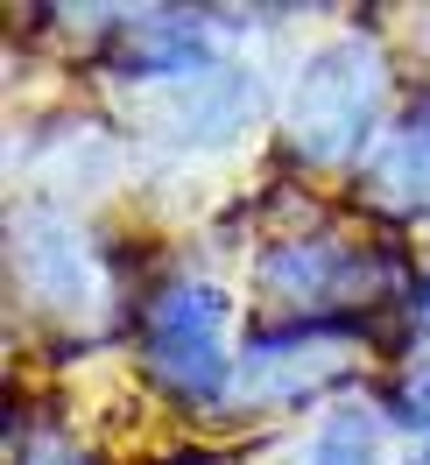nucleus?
<instances>
[{
    "mask_svg": "<svg viewBox=\"0 0 430 465\" xmlns=\"http://www.w3.org/2000/svg\"><path fill=\"white\" fill-rule=\"evenodd\" d=\"M142 374L176 409H219L233 388L226 296L212 282H163L142 303Z\"/></svg>",
    "mask_w": 430,
    "mask_h": 465,
    "instance_id": "f257e3e1",
    "label": "nucleus"
},
{
    "mask_svg": "<svg viewBox=\"0 0 430 465\" xmlns=\"http://www.w3.org/2000/svg\"><path fill=\"white\" fill-rule=\"evenodd\" d=\"M381 50L360 43V35H339L325 43L304 78L289 92V142L304 148L311 163H353L374 134V114H381Z\"/></svg>",
    "mask_w": 430,
    "mask_h": 465,
    "instance_id": "f03ea898",
    "label": "nucleus"
},
{
    "mask_svg": "<svg viewBox=\"0 0 430 465\" xmlns=\"http://www.w3.org/2000/svg\"><path fill=\"white\" fill-rule=\"evenodd\" d=\"M114 71L120 78H176V85H198V78H212L219 64H212L205 22L176 15V7H155V15H142L135 29L120 35Z\"/></svg>",
    "mask_w": 430,
    "mask_h": 465,
    "instance_id": "7ed1b4c3",
    "label": "nucleus"
},
{
    "mask_svg": "<svg viewBox=\"0 0 430 465\" xmlns=\"http://www.w3.org/2000/svg\"><path fill=\"white\" fill-rule=\"evenodd\" d=\"M367 191L381 204H395V212H424L430 204V134L424 127H395L388 142L374 148Z\"/></svg>",
    "mask_w": 430,
    "mask_h": 465,
    "instance_id": "20e7f679",
    "label": "nucleus"
},
{
    "mask_svg": "<svg viewBox=\"0 0 430 465\" xmlns=\"http://www.w3.org/2000/svg\"><path fill=\"white\" fill-rule=\"evenodd\" d=\"M311 465H388L374 409H332L311 437Z\"/></svg>",
    "mask_w": 430,
    "mask_h": 465,
    "instance_id": "39448f33",
    "label": "nucleus"
},
{
    "mask_svg": "<svg viewBox=\"0 0 430 465\" xmlns=\"http://www.w3.org/2000/svg\"><path fill=\"white\" fill-rule=\"evenodd\" d=\"M15 465H85V459H78L71 444H22V459H15Z\"/></svg>",
    "mask_w": 430,
    "mask_h": 465,
    "instance_id": "423d86ee",
    "label": "nucleus"
},
{
    "mask_svg": "<svg viewBox=\"0 0 430 465\" xmlns=\"http://www.w3.org/2000/svg\"><path fill=\"white\" fill-rule=\"evenodd\" d=\"M155 465H219V451H205V444H191V451H163Z\"/></svg>",
    "mask_w": 430,
    "mask_h": 465,
    "instance_id": "0eeeda50",
    "label": "nucleus"
},
{
    "mask_svg": "<svg viewBox=\"0 0 430 465\" xmlns=\"http://www.w3.org/2000/svg\"><path fill=\"white\" fill-rule=\"evenodd\" d=\"M416 465H430V437H424V459H416Z\"/></svg>",
    "mask_w": 430,
    "mask_h": 465,
    "instance_id": "6e6552de",
    "label": "nucleus"
}]
</instances>
